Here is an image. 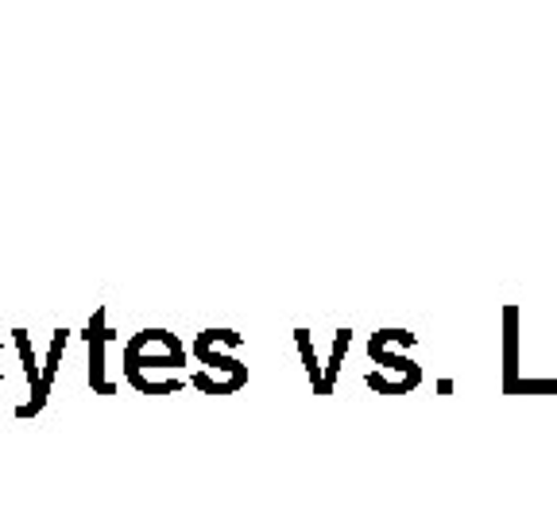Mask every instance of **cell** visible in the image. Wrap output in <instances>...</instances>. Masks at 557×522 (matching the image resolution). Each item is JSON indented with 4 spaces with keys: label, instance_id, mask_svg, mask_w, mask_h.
Returning <instances> with one entry per match:
<instances>
[{
    "label": "cell",
    "instance_id": "cell-8",
    "mask_svg": "<svg viewBox=\"0 0 557 522\" xmlns=\"http://www.w3.org/2000/svg\"><path fill=\"white\" fill-rule=\"evenodd\" d=\"M295 345L302 352V364H306V375H310L313 391L325 395V368L318 364V352H313V340H310V330H295Z\"/></svg>",
    "mask_w": 557,
    "mask_h": 522
},
{
    "label": "cell",
    "instance_id": "cell-2",
    "mask_svg": "<svg viewBox=\"0 0 557 522\" xmlns=\"http://www.w3.org/2000/svg\"><path fill=\"white\" fill-rule=\"evenodd\" d=\"M201 368L190 375V383L206 395H233L248 383V368L240 360H233L228 352H209V357H198Z\"/></svg>",
    "mask_w": 557,
    "mask_h": 522
},
{
    "label": "cell",
    "instance_id": "cell-9",
    "mask_svg": "<svg viewBox=\"0 0 557 522\" xmlns=\"http://www.w3.org/2000/svg\"><path fill=\"white\" fill-rule=\"evenodd\" d=\"M348 345H352V330H341L337 337H333L330 364H325V395H330V391H333V383H337V375H341V360H345Z\"/></svg>",
    "mask_w": 557,
    "mask_h": 522
},
{
    "label": "cell",
    "instance_id": "cell-4",
    "mask_svg": "<svg viewBox=\"0 0 557 522\" xmlns=\"http://www.w3.org/2000/svg\"><path fill=\"white\" fill-rule=\"evenodd\" d=\"M395 345H414V333H407V330H380L372 337V345H368V357H372L375 364L383 368V372H395L403 383L418 387L422 372H418L414 360H407L403 352H395Z\"/></svg>",
    "mask_w": 557,
    "mask_h": 522
},
{
    "label": "cell",
    "instance_id": "cell-5",
    "mask_svg": "<svg viewBox=\"0 0 557 522\" xmlns=\"http://www.w3.org/2000/svg\"><path fill=\"white\" fill-rule=\"evenodd\" d=\"M82 337H86V348H89V387H94V395H113L116 383L109 380V364H104V352H109L113 330H109V322H104V306L94 310V318H89Z\"/></svg>",
    "mask_w": 557,
    "mask_h": 522
},
{
    "label": "cell",
    "instance_id": "cell-10",
    "mask_svg": "<svg viewBox=\"0 0 557 522\" xmlns=\"http://www.w3.org/2000/svg\"><path fill=\"white\" fill-rule=\"evenodd\" d=\"M0 357H4V340H0ZM0 387H4V368H0Z\"/></svg>",
    "mask_w": 557,
    "mask_h": 522
},
{
    "label": "cell",
    "instance_id": "cell-6",
    "mask_svg": "<svg viewBox=\"0 0 557 522\" xmlns=\"http://www.w3.org/2000/svg\"><path fill=\"white\" fill-rule=\"evenodd\" d=\"M244 337L236 330H206L194 340V357H209V352H225V348H240Z\"/></svg>",
    "mask_w": 557,
    "mask_h": 522
},
{
    "label": "cell",
    "instance_id": "cell-3",
    "mask_svg": "<svg viewBox=\"0 0 557 522\" xmlns=\"http://www.w3.org/2000/svg\"><path fill=\"white\" fill-rule=\"evenodd\" d=\"M12 345H16L20 364H24V380H27V399L16 407V418L20 422H27V418L44 414V407H47V399H44V360L35 357L32 333L27 330H12Z\"/></svg>",
    "mask_w": 557,
    "mask_h": 522
},
{
    "label": "cell",
    "instance_id": "cell-1",
    "mask_svg": "<svg viewBox=\"0 0 557 522\" xmlns=\"http://www.w3.org/2000/svg\"><path fill=\"white\" fill-rule=\"evenodd\" d=\"M186 364V345L166 330H139L124 345V380L144 395H174L186 380H163L159 372H174Z\"/></svg>",
    "mask_w": 557,
    "mask_h": 522
},
{
    "label": "cell",
    "instance_id": "cell-7",
    "mask_svg": "<svg viewBox=\"0 0 557 522\" xmlns=\"http://www.w3.org/2000/svg\"><path fill=\"white\" fill-rule=\"evenodd\" d=\"M66 345H70V330H54L51 345H47V357H44V399H51V383H54V375H59Z\"/></svg>",
    "mask_w": 557,
    "mask_h": 522
}]
</instances>
